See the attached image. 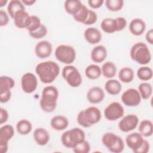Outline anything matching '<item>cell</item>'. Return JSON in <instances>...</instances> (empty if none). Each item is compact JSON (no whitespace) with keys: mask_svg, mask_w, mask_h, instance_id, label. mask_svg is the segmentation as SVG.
Masks as SVG:
<instances>
[{"mask_svg":"<svg viewBox=\"0 0 153 153\" xmlns=\"http://www.w3.org/2000/svg\"><path fill=\"white\" fill-rule=\"evenodd\" d=\"M9 22V16L7 13L3 10H0V26H5Z\"/></svg>","mask_w":153,"mask_h":153,"instance_id":"obj_45","label":"cell"},{"mask_svg":"<svg viewBox=\"0 0 153 153\" xmlns=\"http://www.w3.org/2000/svg\"><path fill=\"white\" fill-rule=\"evenodd\" d=\"M153 76L152 70L151 68L144 66L140 67L137 71V78L143 81H149L152 79Z\"/></svg>","mask_w":153,"mask_h":153,"instance_id":"obj_32","label":"cell"},{"mask_svg":"<svg viewBox=\"0 0 153 153\" xmlns=\"http://www.w3.org/2000/svg\"><path fill=\"white\" fill-rule=\"evenodd\" d=\"M145 38L146 41L151 45L153 44V29H149L146 33Z\"/></svg>","mask_w":153,"mask_h":153,"instance_id":"obj_50","label":"cell"},{"mask_svg":"<svg viewBox=\"0 0 153 153\" xmlns=\"http://www.w3.org/2000/svg\"><path fill=\"white\" fill-rule=\"evenodd\" d=\"M61 142L62 145L65 146L66 148H72V146L71 143L70 142V140L68 137V130L63 132V134L61 136Z\"/></svg>","mask_w":153,"mask_h":153,"instance_id":"obj_46","label":"cell"},{"mask_svg":"<svg viewBox=\"0 0 153 153\" xmlns=\"http://www.w3.org/2000/svg\"><path fill=\"white\" fill-rule=\"evenodd\" d=\"M62 75L68 85L73 88L79 87L82 82V76L78 70L71 65H66L63 68Z\"/></svg>","mask_w":153,"mask_h":153,"instance_id":"obj_5","label":"cell"},{"mask_svg":"<svg viewBox=\"0 0 153 153\" xmlns=\"http://www.w3.org/2000/svg\"><path fill=\"white\" fill-rule=\"evenodd\" d=\"M8 111L3 108H1V115H0V124H3L4 123H6L8 119Z\"/></svg>","mask_w":153,"mask_h":153,"instance_id":"obj_49","label":"cell"},{"mask_svg":"<svg viewBox=\"0 0 153 153\" xmlns=\"http://www.w3.org/2000/svg\"><path fill=\"white\" fill-rule=\"evenodd\" d=\"M134 77L133 70L129 67H124L120 70L118 72V78L120 80L124 83L131 82Z\"/></svg>","mask_w":153,"mask_h":153,"instance_id":"obj_27","label":"cell"},{"mask_svg":"<svg viewBox=\"0 0 153 153\" xmlns=\"http://www.w3.org/2000/svg\"><path fill=\"white\" fill-rule=\"evenodd\" d=\"M141 97L138 90L133 88L127 89L121 96L122 102L127 106H138L141 102Z\"/></svg>","mask_w":153,"mask_h":153,"instance_id":"obj_7","label":"cell"},{"mask_svg":"<svg viewBox=\"0 0 153 153\" xmlns=\"http://www.w3.org/2000/svg\"><path fill=\"white\" fill-rule=\"evenodd\" d=\"M13 19L14 25L17 27L19 29L26 28L29 22L30 15L25 10H20L16 13Z\"/></svg>","mask_w":153,"mask_h":153,"instance_id":"obj_17","label":"cell"},{"mask_svg":"<svg viewBox=\"0 0 153 153\" xmlns=\"http://www.w3.org/2000/svg\"><path fill=\"white\" fill-rule=\"evenodd\" d=\"M117 26H118V32L123 30L127 26V21L125 18L123 17H118L115 18Z\"/></svg>","mask_w":153,"mask_h":153,"instance_id":"obj_47","label":"cell"},{"mask_svg":"<svg viewBox=\"0 0 153 153\" xmlns=\"http://www.w3.org/2000/svg\"><path fill=\"white\" fill-rule=\"evenodd\" d=\"M143 140V136L140 133L134 132L127 136L126 143L127 146L134 152L140 146Z\"/></svg>","mask_w":153,"mask_h":153,"instance_id":"obj_14","label":"cell"},{"mask_svg":"<svg viewBox=\"0 0 153 153\" xmlns=\"http://www.w3.org/2000/svg\"><path fill=\"white\" fill-rule=\"evenodd\" d=\"M104 2L103 0H88V4L91 8L96 9L101 7Z\"/></svg>","mask_w":153,"mask_h":153,"instance_id":"obj_48","label":"cell"},{"mask_svg":"<svg viewBox=\"0 0 153 153\" xmlns=\"http://www.w3.org/2000/svg\"><path fill=\"white\" fill-rule=\"evenodd\" d=\"M38 86L36 76L31 72L25 74L21 78V87L26 93H32L35 91Z\"/></svg>","mask_w":153,"mask_h":153,"instance_id":"obj_9","label":"cell"},{"mask_svg":"<svg viewBox=\"0 0 153 153\" xmlns=\"http://www.w3.org/2000/svg\"><path fill=\"white\" fill-rule=\"evenodd\" d=\"M139 133L143 137H150L153 133V125L151 121L144 120L142 121L138 127Z\"/></svg>","mask_w":153,"mask_h":153,"instance_id":"obj_28","label":"cell"},{"mask_svg":"<svg viewBox=\"0 0 153 153\" xmlns=\"http://www.w3.org/2000/svg\"><path fill=\"white\" fill-rule=\"evenodd\" d=\"M14 130L12 126L6 124L0 128V152L5 153L8 148V141L14 136Z\"/></svg>","mask_w":153,"mask_h":153,"instance_id":"obj_8","label":"cell"},{"mask_svg":"<svg viewBox=\"0 0 153 153\" xmlns=\"http://www.w3.org/2000/svg\"><path fill=\"white\" fill-rule=\"evenodd\" d=\"M102 74L103 76L108 79L114 77L117 73V66L112 62L108 61L105 62L101 68Z\"/></svg>","mask_w":153,"mask_h":153,"instance_id":"obj_25","label":"cell"},{"mask_svg":"<svg viewBox=\"0 0 153 153\" xmlns=\"http://www.w3.org/2000/svg\"><path fill=\"white\" fill-rule=\"evenodd\" d=\"M16 130L20 135H27L30 133L32 130V123L26 120L23 119L17 122L16 124Z\"/></svg>","mask_w":153,"mask_h":153,"instance_id":"obj_31","label":"cell"},{"mask_svg":"<svg viewBox=\"0 0 153 153\" xmlns=\"http://www.w3.org/2000/svg\"><path fill=\"white\" fill-rule=\"evenodd\" d=\"M106 91L111 95L118 94L122 89V86L119 81L114 79L108 80L105 84Z\"/></svg>","mask_w":153,"mask_h":153,"instance_id":"obj_24","label":"cell"},{"mask_svg":"<svg viewBox=\"0 0 153 153\" xmlns=\"http://www.w3.org/2000/svg\"><path fill=\"white\" fill-rule=\"evenodd\" d=\"M89 10L90 9H88L85 5H83L80 11L76 14L73 16L74 20L77 22L84 24L88 16Z\"/></svg>","mask_w":153,"mask_h":153,"instance_id":"obj_36","label":"cell"},{"mask_svg":"<svg viewBox=\"0 0 153 153\" xmlns=\"http://www.w3.org/2000/svg\"><path fill=\"white\" fill-rule=\"evenodd\" d=\"M145 29L146 23L141 19L135 18L129 24V30L133 35L140 36L144 33Z\"/></svg>","mask_w":153,"mask_h":153,"instance_id":"obj_20","label":"cell"},{"mask_svg":"<svg viewBox=\"0 0 153 153\" xmlns=\"http://www.w3.org/2000/svg\"><path fill=\"white\" fill-rule=\"evenodd\" d=\"M124 114V108L118 102L111 103L104 109V116L107 120L110 121H116L122 118Z\"/></svg>","mask_w":153,"mask_h":153,"instance_id":"obj_6","label":"cell"},{"mask_svg":"<svg viewBox=\"0 0 153 153\" xmlns=\"http://www.w3.org/2000/svg\"><path fill=\"white\" fill-rule=\"evenodd\" d=\"M150 145L148 140L144 139L140 146L134 151V153H147L149 151Z\"/></svg>","mask_w":153,"mask_h":153,"instance_id":"obj_44","label":"cell"},{"mask_svg":"<svg viewBox=\"0 0 153 153\" xmlns=\"http://www.w3.org/2000/svg\"><path fill=\"white\" fill-rule=\"evenodd\" d=\"M101 74L100 67L96 64L89 65L85 69V75L90 79H96L100 76Z\"/></svg>","mask_w":153,"mask_h":153,"instance_id":"obj_30","label":"cell"},{"mask_svg":"<svg viewBox=\"0 0 153 153\" xmlns=\"http://www.w3.org/2000/svg\"><path fill=\"white\" fill-rule=\"evenodd\" d=\"M59 97L58 89L53 85L45 87L41 93L39 105L41 109L48 113L53 112L57 106Z\"/></svg>","mask_w":153,"mask_h":153,"instance_id":"obj_2","label":"cell"},{"mask_svg":"<svg viewBox=\"0 0 153 153\" xmlns=\"http://www.w3.org/2000/svg\"><path fill=\"white\" fill-rule=\"evenodd\" d=\"M11 89H0V102L6 103L8 102L11 97Z\"/></svg>","mask_w":153,"mask_h":153,"instance_id":"obj_40","label":"cell"},{"mask_svg":"<svg viewBox=\"0 0 153 153\" xmlns=\"http://www.w3.org/2000/svg\"><path fill=\"white\" fill-rule=\"evenodd\" d=\"M120 136L112 132H107L105 133L102 137V142L103 145L109 151L115 145Z\"/></svg>","mask_w":153,"mask_h":153,"instance_id":"obj_26","label":"cell"},{"mask_svg":"<svg viewBox=\"0 0 153 153\" xmlns=\"http://www.w3.org/2000/svg\"><path fill=\"white\" fill-rule=\"evenodd\" d=\"M68 137L72 144V148L77 144L83 142L85 139L84 131L80 128L74 127L68 130Z\"/></svg>","mask_w":153,"mask_h":153,"instance_id":"obj_15","label":"cell"},{"mask_svg":"<svg viewBox=\"0 0 153 153\" xmlns=\"http://www.w3.org/2000/svg\"><path fill=\"white\" fill-rule=\"evenodd\" d=\"M41 22L40 19L35 15L30 16V20L26 29L29 32H32L36 30L41 26Z\"/></svg>","mask_w":153,"mask_h":153,"instance_id":"obj_35","label":"cell"},{"mask_svg":"<svg viewBox=\"0 0 153 153\" xmlns=\"http://www.w3.org/2000/svg\"><path fill=\"white\" fill-rule=\"evenodd\" d=\"M139 123V118L135 114H128L120 121L118 123L119 129L125 133L131 131L135 129Z\"/></svg>","mask_w":153,"mask_h":153,"instance_id":"obj_10","label":"cell"},{"mask_svg":"<svg viewBox=\"0 0 153 153\" xmlns=\"http://www.w3.org/2000/svg\"><path fill=\"white\" fill-rule=\"evenodd\" d=\"M105 5L108 10L117 12L122 9L124 5V1L123 0H106Z\"/></svg>","mask_w":153,"mask_h":153,"instance_id":"obj_34","label":"cell"},{"mask_svg":"<svg viewBox=\"0 0 153 153\" xmlns=\"http://www.w3.org/2000/svg\"><path fill=\"white\" fill-rule=\"evenodd\" d=\"M84 36L86 41L90 44H96L99 43L102 38L100 30L93 27H88L84 33Z\"/></svg>","mask_w":153,"mask_h":153,"instance_id":"obj_16","label":"cell"},{"mask_svg":"<svg viewBox=\"0 0 153 153\" xmlns=\"http://www.w3.org/2000/svg\"><path fill=\"white\" fill-rule=\"evenodd\" d=\"M138 91L142 99H148L152 93V86L149 82L140 83L138 86Z\"/></svg>","mask_w":153,"mask_h":153,"instance_id":"obj_33","label":"cell"},{"mask_svg":"<svg viewBox=\"0 0 153 153\" xmlns=\"http://www.w3.org/2000/svg\"><path fill=\"white\" fill-rule=\"evenodd\" d=\"M50 126L56 131H62L68 127L69 121L68 118L63 115H56L51 119Z\"/></svg>","mask_w":153,"mask_h":153,"instance_id":"obj_21","label":"cell"},{"mask_svg":"<svg viewBox=\"0 0 153 153\" xmlns=\"http://www.w3.org/2000/svg\"><path fill=\"white\" fill-rule=\"evenodd\" d=\"M90 148L91 146L89 142L85 140L75 145L72 149L75 153H88L90 152Z\"/></svg>","mask_w":153,"mask_h":153,"instance_id":"obj_37","label":"cell"},{"mask_svg":"<svg viewBox=\"0 0 153 153\" xmlns=\"http://www.w3.org/2000/svg\"><path fill=\"white\" fill-rule=\"evenodd\" d=\"M90 57L91 60L96 63L103 62L107 57V50L106 47L102 45L94 47L91 51Z\"/></svg>","mask_w":153,"mask_h":153,"instance_id":"obj_18","label":"cell"},{"mask_svg":"<svg viewBox=\"0 0 153 153\" xmlns=\"http://www.w3.org/2000/svg\"><path fill=\"white\" fill-rule=\"evenodd\" d=\"M47 33V29L46 26L42 24L41 26L39 27V29H38L32 32H29V35L33 39H38L44 38L46 36Z\"/></svg>","mask_w":153,"mask_h":153,"instance_id":"obj_39","label":"cell"},{"mask_svg":"<svg viewBox=\"0 0 153 153\" xmlns=\"http://www.w3.org/2000/svg\"><path fill=\"white\" fill-rule=\"evenodd\" d=\"M76 120H77L78 124L84 128H88V127H91L90 125L87 123V121L85 119V117L84 114V110L81 111L78 114L77 117H76Z\"/></svg>","mask_w":153,"mask_h":153,"instance_id":"obj_41","label":"cell"},{"mask_svg":"<svg viewBox=\"0 0 153 153\" xmlns=\"http://www.w3.org/2000/svg\"><path fill=\"white\" fill-rule=\"evenodd\" d=\"M52 45L46 40L38 42L35 47V53L39 59L48 57L52 53Z\"/></svg>","mask_w":153,"mask_h":153,"instance_id":"obj_11","label":"cell"},{"mask_svg":"<svg viewBox=\"0 0 153 153\" xmlns=\"http://www.w3.org/2000/svg\"><path fill=\"white\" fill-rule=\"evenodd\" d=\"M84 116L90 126L98 123L102 117L100 109L96 106H90L84 110Z\"/></svg>","mask_w":153,"mask_h":153,"instance_id":"obj_12","label":"cell"},{"mask_svg":"<svg viewBox=\"0 0 153 153\" xmlns=\"http://www.w3.org/2000/svg\"><path fill=\"white\" fill-rule=\"evenodd\" d=\"M82 5V3L79 0H66L64 3V8L66 12L72 16L80 11Z\"/></svg>","mask_w":153,"mask_h":153,"instance_id":"obj_22","label":"cell"},{"mask_svg":"<svg viewBox=\"0 0 153 153\" xmlns=\"http://www.w3.org/2000/svg\"><path fill=\"white\" fill-rule=\"evenodd\" d=\"M97 20V15L95 11L93 10H90L88 16L86 21L84 23L85 25H91L94 24Z\"/></svg>","mask_w":153,"mask_h":153,"instance_id":"obj_43","label":"cell"},{"mask_svg":"<svg viewBox=\"0 0 153 153\" xmlns=\"http://www.w3.org/2000/svg\"><path fill=\"white\" fill-rule=\"evenodd\" d=\"M124 148V143L123 139L121 137H119L118 141L115 145L109 151L114 153H120L121 152Z\"/></svg>","mask_w":153,"mask_h":153,"instance_id":"obj_42","label":"cell"},{"mask_svg":"<svg viewBox=\"0 0 153 153\" xmlns=\"http://www.w3.org/2000/svg\"><path fill=\"white\" fill-rule=\"evenodd\" d=\"M35 72L42 83L50 84L58 76L60 68L58 64L53 61H45L36 66Z\"/></svg>","mask_w":153,"mask_h":153,"instance_id":"obj_1","label":"cell"},{"mask_svg":"<svg viewBox=\"0 0 153 153\" xmlns=\"http://www.w3.org/2000/svg\"><path fill=\"white\" fill-rule=\"evenodd\" d=\"M54 56L60 62L66 65H70L75 60L76 51L73 47L69 45L62 44L56 47Z\"/></svg>","mask_w":153,"mask_h":153,"instance_id":"obj_4","label":"cell"},{"mask_svg":"<svg viewBox=\"0 0 153 153\" xmlns=\"http://www.w3.org/2000/svg\"><path fill=\"white\" fill-rule=\"evenodd\" d=\"M100 27L102 30L106 33H113L118 32V26L115 19L113 18H105L100 24Z\"/></svg>","mask_w":153,"mask_h":153,"instance_id":"obj_23","label":"cell"},{"mask_svg":"<svg viewBox=\"0 0 153 153\" xmlns=\"http://www.w3.org/2000/svg\"><path fill=\"white\" fill-rule=\"evenodd\" d=\"M130 55L133 60L140 65H147L151 60V51L147 45L142 42H136L133 45Z\"/></svg>","mask_w":153,"mask_h":153,"instance_id":"obj_3","label":"cell"},{"mask_svg":"<svg viewBox=\"0 0 153 153\" xmlns=\"http://www.w3.org/2000/svg\"><path fill=\"white\" fill-rule=\"evenodd\" d=\"M25 7L21 1L11 0L7 5V11L10 16L13 19L16 13L20 10H25Z\"/></svg>","mask_w":153,"mask_h":153,"instance_id":"obj_29","label":"cell"},{"mask_svg":"<svg viewBox=\"0 0 153 153\" xmlns=\"http://www.w3.org/2000/svg\"><path fill=\"white\" fill-rule=\"evenodd\" d=\"M33 139L35 142L40 146L47 145L50 140V134L48 131L44 128H36L33 134Z\"/></svg>","mask_w":153,"mask_h":153,"instance_id":"obj_19","label":"cell"},{"mask_svg":"<svg viewBox=\"0 0 153 153\" xmlns=\"http://www.w3.org/2000/svg\"><path fill=\"white\" fill-rule=\"evenodd\" d=\"M105 98V92L99 87H93L90 88L87 93L88 101L93 104H97L103 101Z\"/></svg>","mask_w":153,"mask_h":153,"instance_id":"obj_13","label":"cell"},{"mask_svg":"<svg viewBox=\"0 0 153 153\" xmlns=\"http://www.w3.org/2000/svg\"><path fill=\"white\" fill-rule=\"evenodd\" d=\"M22 2L25 5L30 6L33 5L36 2V1L35 0H22Z\"/></svg>","mask_w":153,"mask_h":153,"instance_id":"obj_51","label":"cell"},{"mask_svg":"<svg viewBox=\"0 0 153 153\" xmlns=\"http://www.w3.org/2000/svg\"><path fill=\"white\" fill-rule=\"evenodd\" d=\"M8 2L7 0H0V7H2Z\"/></svg>","mask_w":153,"mask_h":153,"instance_id":"obj_52","label":"cell"},{"mask_svg":"<svg viewBox=\"0 0 153 153\" xmlns=\"http://www.w3.org/2000/svg\"><path fill=\"white\" fill-rule=\"evenodd\" d=\"M15 85L14 80L8 76H1L0 78V88H13Z\"/></svg>","mask_w":153,"mask_h":153,"instance_id":"obj_38","label":"cell"}]
</instances>
